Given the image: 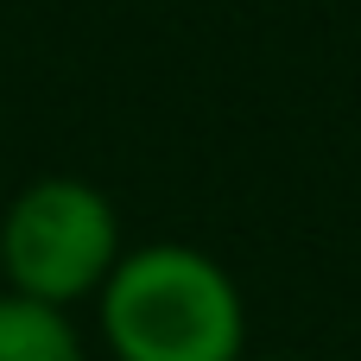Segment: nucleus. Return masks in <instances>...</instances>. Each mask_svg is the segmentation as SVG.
I'll return each mask as SVG.
<instances>
[{
    "label": "nucleus",
    "mask_w": 361,
    "mask_h": 361,
    "mask_svg": "<svg viewBox=\"0 0 361 361\" xmlns=\"http://www.w3.org/2000/svg\"><path fill=\"white\" fill-rule=\"evenodd\" d=\"M108 361H247V292L197 241H127L95 292Z\"/></svg>",
    "instance_id": "f257e3e1"
},
{
    "label": "nucleus",
    "mask_w": 361,
    "mask_h": 361,
    "mask_svg": "<svg viewBox=\"0 0 361 361\" xmlns=\"http://www.w3.org/2000/svg\"><path fill=\"white\" fill-rule=\"evenodd\" d=\"M121 254H127V235H121L114 197L76 171L32 178L0 203V286L19 298H38L57 311L95 305Z\"/></svg>",
    "instance_id": "f03ea898"
},
{
    "label": "nucleus",
    "mask_w": 361,
    "mask_h": 361,
    "mask_svg": "<svg viewBox=\"0 0 361 361\" xmlns=\"http://www.w3.org/2000/svg\"><path fill=\"white\" fill-rule=\"evenodd\" d=\"M0 361H89L76 311H57L0 286Z\"/></svg>",
    "instance_id": "7ed1b4c3"
},
{
    "label": "nucleus",
    "mask_w": 361,
    "mask_h": 361,
    "mask_svg": "<svg viewBox=\"0 0 361 361\" xmlns=\"http://www.w3.org/2000/svg\"><path fill=\"white\" fill-rule=\"evenodd\" d=\"M247 361H317V355H298V349H254Z\"/></svg>",
    "instance_id": "20e7f679"
}]
</instances>
